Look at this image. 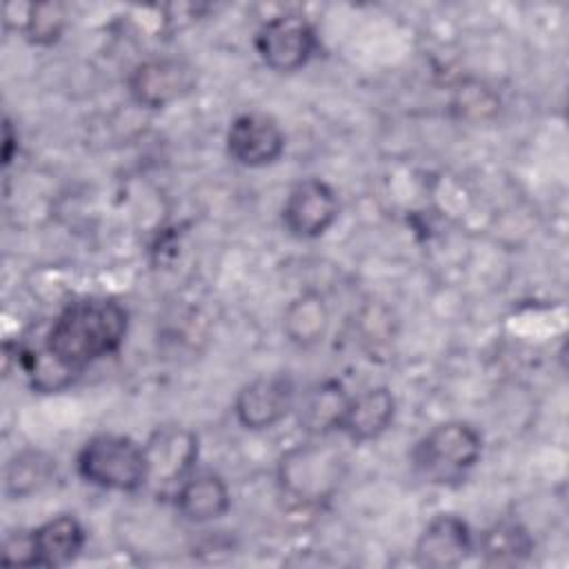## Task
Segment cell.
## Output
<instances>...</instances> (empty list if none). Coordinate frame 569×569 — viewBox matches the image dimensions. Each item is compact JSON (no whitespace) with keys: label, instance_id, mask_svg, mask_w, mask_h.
I'll use <instances>...</instances> for the list:
<instances>
[{"label":"cell","instance_id":"cell-1","mask_svg":"<svg viewBox=\"0 0 569 569\" xmlns=\"http://www.w3.org/2000/svg\"><path fill=\"white\" fill-rule=\"evenodd\" d=\"M129 327L127 309L104 296H89L64 307L51 322L42 351L69 382L96 360L120 349Z\"/></svg>","mask_w":569,"mask_h":569},{"label":"cell","instance_id":"cell-2","mask_svg":"<svg viewBox=\"0 0 569 569\" xmlns=\"http://www.w3.org/2000/svg\"><path fill=\"white\" fill-rule=\"evenodd\" d=\"M482 451L480 433L467 422H442L427 431L411 451L413 469L436 485H451L467 476Z\"/></svg>","mask_w":569,"mask_h":569},{"label":"cell","instance_id":"cell-3","mask_svg":"<svg viewBox=\"0 0 569 569\" xmlns=\"http://www.w3.org/2000/svg\"><path fill=\"white\" fill-rule=\"evenodd\" d=\"M76 465L87 482L102 489L136 491L147 485L144 447L127 436L100 433L89 438Z\"/></svg>","mask_w":569,"mask_h":569},{"label":"cell","instance_id":"cell-4","mask_svg":"<svg viewBox=\"0 0 569 569\" xmlns=\"http://www.w3.org/2000/svg\"><path fill=\"white\" fill-rule=\"evenodd\" d=\"M342 480V458L320 445H298L278 462L280 491L296 505L316 507L329 500Z\"/></svg>","mask_w":569,"mask_h":569},{"label":"cell","instance_id":"cell-5","mask_svg":"<svg viewBox=\"0 0 569 569\" xmlns=\"http://www.w3.org/2000/svg\"><path fill=\"white\" fill-rule=\"evenodd\" d=\"M256 51L276 71H296L316 51V31L298 13H282L267 20L256 33Z\"/></svg>","mask_w":569,"mask_h":569},{"label":"cell","instance_id":"cell-6","mask_svg":"<svg viewBox=\"0 0 569 569\" xmlns=\"http://www.w3.org/2000/svg\"><path fill=\"white\" fill-rule=\"evenodd\" d=\"M147 482L158 489L180 487L198 458V438L182 427H158L144 445Z\"/></svg>","mask_w":569,"mask_h":569},{"label":"cell","instance_id":"cell-7","mask_svg":"<svg viewBox=\"0 0 569 569\" xmlns=\"http://www.w3.org/2000/svg\"><path fill=\"white\" fill-rule=\"evenodd\" d=\"M338 218V198L320 178H305L291 187L282 204V224L296 238H318Z\"/></svg>","mask_w":569,"mask_h":569},{"label":"cell","instance_id":"cell-8","mask_svg":"<svg viewBox=\"0 0 569 569\" xmlns=\"http://www.w3.org/2000/svg\"><path fill=\"white\" fill-rule=\"evenodd\" d=\"M296 387L284 373L262 376L244 385L236 398V418L247 429H269L293 407Z\"/></svg>","mask_w":569,"mask_h":569},{"label":"cell","instance_id":"cell-9","mask_svg":"<svg viewBox=\"0 0 569 569\" xmlns=\"http://www.w3.org/2000/svg\"><path fill=\"white\" fill-rule=\"evenodd\" d=\"M193 89V71L176 58L140 62L129 76L131 98L149 109H162Z\"/></svg>","mask_w":569,"mask_h":569},{"label":"cell","instance_id":"cell-10","mask_svg":"<svg viewBox=\"0 0 569 569\" xmlns=\"http://www.w3.org/2000/svg\"><path fill=\"white\" fill-rule=\"evenodd\" d=\"M227 151L238 164L264 167L282 156L284 133L271 116L242 113L229 127Z\"/></svg>","mask_w":569,"mask_h":569},{"label":"cell","instance_id":"cell-11","mask_svg":"<svg viewBox=\"0 0 569 569\" xmlns=\"http://www.w3.org/2000/svg\"><path fill=\"white\" fill-rule=\"evenodd\" d=\"M473 551L467 522L453 513L436 516L416 542V562L431 569L458 567Z\"/></svg>","mask_w":569,"mask_h":569},{"label":"cell","instance_id":"cell-12","mask_svg":"<svg viewBox=\"0 0 569 569\" xmlns=\"http://www.w3.org/2000/svg\"><path fill=\"white\" fill-rule=\"evenodd\" d=\"M349 396L338 380H322L309 387L298 405V422L311 436H327L342 429Z\"/></svg>","mask_w":569,"mask_h":569},{"label":"cell","instance_id":"cell-13","mask_svg":"<svg viewBox=\"0 0 569 569\" xmlns=\"http://www.w3.org/2000/svg\"><path fill=\"white\" fill-rule=\"evenodd\" d=\"M176 507L189 522H209L229 511L231 496L224 480L216 473L189 476L173 493Z\"/></svg>","mask_w":569,"mask_h":569},{"label":"cell","instance_id":"cell-14","mask_svg":"<svg viewBox=\"0 0 569 569\" xmlns=\"http://www.w3.org/2000/svg\"><path fill=\"white\" fill-rule=\"evenodd\" d=\"M396 400L387 387H373L349 400L342 431L353 442L378 438L393 420Z\"/></svg>","mask_w":569,"mask_h":569},{"label":"cell","instance_id":"cell-15","mask_svg":"<svg viewBox=\"0 0 569 569\" xmlns=\"http://www.w3.org/2000/svg\"><path fill=\"white\" fill-rule=\"evenodd\" d=\"M84 529L73 516H58L33 529V556L38 567L69 565L84 547Z\"/></svg>","mask_w":569,"mask_h":569},{"label":"cell","instance_id":"cell-16","mask_svg":"<svg viewBox=\"0 0 569 569\" xmlns=\"http://www.w3.org/2000/svg\"><path fill=\"white\" fill-rule=\"evenodd\" d=\"M482 562L489 567H516L533 551L529 531L516 520H500L482 531L478 540Z\"/></svg>","mask_w":569,"mask_h":569},{"label":"cell","instance_id":"cell-17","mask_svg":"<svg viewBox=\"0 0 569 569\" xmlns=\"http://www.w3.org/2000/svg\"><path fill=\"white\" fill-rule=\"evenodd\" d=\"M56 473V460L42 451H22L13 456L4 471L7 496L22 498L38 491Z\"/></svg>","mask_w":569,"mask_h":569},{"label":"cell","instance_id":"cell-18","mask_svg":"<svg viewBox=\"0 0 569 569\" xmlns=\"http://www.w3.org/2000/svg\"><path fill=\"white\" fill-rule=\"evenodd\" d=\"M327 329V307L320 296L302 293L284 311V331L298 345H313Z\"/></svg>","mask_w":569,"mask_h":569},{"label":"cell","instance_id":"cell-19","mask_svg":"<svg viewBox=\"0 0 569 569\" xmlns=\"http://www.w3.org/2000/svg\"><path fill=\"white\" fill-rule=\"evenodd\" d=\"M67 24V9L60 2H36L27 11L24 33L36 44H51Z\"/></svg>","mask_w":569,"mask_h":569},{"label":"cell","instance_id":"cell-20","mask_svg":"<svg viewBox=\"0 0 569 569\" xmlns=\"http://www.w3.org/2000/svg\"><path fill=\"white\" fill-rule=\"evenodd\" d=\"M2 562L7 565H36L33 531H13L4 538Z\"/></svg>","mask_w":569,"mask_h":569},{"label":"cell","instance_id":"cell-21","mask_svg":"<svg viewBox=\"0 0 569 569\" xmlns=\"http://www.w3.org/2000/svg\"><path fill=\"white\" fill-rule=\"evenodd\" d=\"M4 144H2V162L9 164L11 158H13V149H16V133H13V127L9 120H4Z\"/></svg>","mask_w":569,"mask_h":569}]
</instances>
